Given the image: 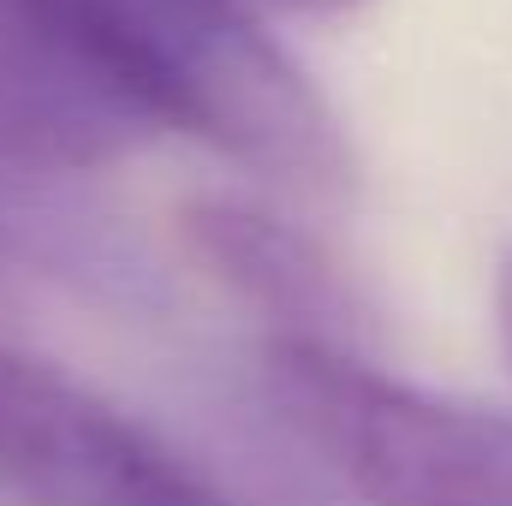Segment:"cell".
I'll return each instance as SVG.
<instances>
[{"instance_id": "1", "label": "cell", "mask_w": 512, "mask_h": 506, "mask_svg": "<svg viewBox=\"0 0 512 506\" xmlns=\"http://www.w3.org/2000/svg\"><path fill=\"white\" fill-rule=\"evenodd\" d=\"M149 137L304 203L352 191L340 114L251 0H0V167L78 173Z\"/></svg>"}, {"instance_id": "2", "label": "cell", "mask_w": 512, "mask_h": 506, "mask_svg": "<svg viewBox=\"0 0 512 506\" xmlns=\"http://www.w3.org/2000/svg\"><path fill=\"white\" fill-rule=\"evenodd\" d=\"M298 435L364 506H512V417L429 393L370 352L268 340Z\"/></svg>"}, {"instance_id": "3", "label": "cell", "mask_w": 512, "mask_h": 506, "mask_svg": "<svg viewBox=\"0 0 512 506\" xmlns=\"http://www.w3.org/2000/svg\"><path fill=\"white\" fill-rule=\"evenodd\" d=\"M0 495L18 506H239L137 411L0 346Z\"/></svg>"}, {"instance_id": "4", "label": "cell", "mask_w": 512, "mask_h": 506, "mask_svg": "<svg viewBox=\"0 0 512 506\" xmlns=\"http://www.w3.org/2000/svg\"><path fill=\"white\" fill-rule=\"evenodd\" d=\"M185 245L251 316L268 322V340L370 352V310L358 286L298 221L251 197H197L185 209Z\"/></svg>"}, {"instance_id": "5", "label": "cell", "mask_w": 512, "mask_h": 506, "mask_svg": "<svg viewBox=\"0 0 512 506\" xmlns=\"http://www.w3.org/2000/svg\"><path fill=\"white\" fill-rule=\"evenodd\" d=\"M251 6H274V12H292V18H340L358 0H251Z\"/></svg>"}, {"instance_id": "6", "label": "cell", "mask_w": 512, "mask_h": 506, "mask_svg": "<svg viewBox=\"0 0 512 506\" xmlns=\"http://www.w3.org/2000/svg\"><path fill=\"white\" fill-rule=\"evenodd\" d=\"M495 310H501V346L512 358V251L501 256V274H495Z\"/></svg>"}]
</instances>
